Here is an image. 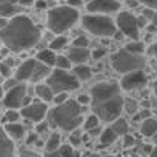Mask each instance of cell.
<instances>
[{
	"mask_svg": "<svg viewBox=\"0 0 157 157\" xmlns=\"http://www.w3.org/2000/svg\"><path fill=\"white\" fill-rule=\"evenodd\" d=\"M42 33L39 26L25 14H17L8 20V25L0 31V40L13 52L31 49L39 43Z\"/></svg>",
	"mask_w": 157,
	"mask_h": 157,
	"instance_id": "6da1fadb",
	"label": "cell"
},
{
	"mask_svg": "<svg viewBox=\"0 0 157 157\" xmlns=\"http://www.w3.org/2000/svg\"><path fill=\"white\" fill-rule=\"evenodd\" d=\"M90 96H91L93 113L100 119V122L108 123L120 117L125 99L120 93V85L117 82L96 83L91 88Z\"/></svg>",
	"mask_w": 157,
	"mask_h": 157,
	"instance_id": "7a4b0ae2",
	"label": "cell"
},
{
	"mask_svg": "<svg viewBox=\"0 0 157 157\" xmlns=\"http://www.w3.org/2000/svg\"><path fill=\"white\" fill-rule=\"evenodd\" d=\"M83 106L72 99H68L66 102L56 105L52 109L48 111L49 126L59 128L66 132L77 129L83 123Z\"/></svg>",
	"mask_w": 157,
	"mask_h": 157,
	"instance_id": "3957f363",
	"label": "cell"
},
{
	"mask_svg": "<svg viewBox=\"0 0 157 157\" xmlns=\"http://www.w3.org/2000/svg\"><path fill=\"white\" fill-rule=\"evenodd\" d=\"M78 17L80 16H78L77 8L66 3V5H60V6H54V8L48 10L46 25L51 33L63 34L77 23Z\"/></svg>",
	"mask_w": 157,
	"mask_h": 157,
	"instance_id": "277c9868",
	"label": "cell"
},
{
	"mask_svg": "<svg viewBox=\"0 0 157 157\" xmlns=\"http://www.w3.org/2000/svg\"><path fill=\"white\" fill-rule=\"evenodd\" d=\"M111 66L119 74H126L136 69H143L146 66V59L143 54H136L126 48L117 49L111 56Z\"/></svg>",
	"mask_w": 157,
	"mask_h": 157,
	"instance_id": "5b68a950",
	"label": "cell"
},
{
	"mask_svg": "<svg viewBox=\"0 0 157 157\" xmlns=\"http://www.w3.org/2000/svg\"><path fill=\"white\" fill-rule=\"evenodd\" d=\"M82 26L90 34L96 37H113L116 34V22L108 17V14L90 13L82 17Z\"/></svg>",
	"mask_w": 157,
	"mask_h": 157,
	"instance_id": "8992f818",
	"label": "cell"
},
{
	"mask_svg": "<svg viewBox=\"0 0 157 157\" xmlns=\"http://www.w3.org/2000/svg\"><path fill=\"white\" fill-rule=\"evenodd\" d=\"M51 72V66L39 62L37 59H28L22 62L16 69V78L19 82H34L39 83L46 78Z\"/></svg>",
	"mask_w": 157,
	"mask_h": 157,
	"instance_id": "52a82bcc",
	"label": "cell"
},
{
	"mask_svg": "<svg viewBox=\"0 0 157 157\" xmlns=\"http://www.w3.org/2000/svg\"><path fill=\"white\" fill-rule=\"evenodd\" d=\"M46 83L52 88L54 93H62V91H74L80 86L78 78L68 72V69H62V68H56L49 72V75L46 77Z\"/></svg>",
	"mask_w": 157,
	"mask_h": 157,
	"instance_id": "ba28073f",
	"label": "cell"
},
{
	"mask_svg": "<svg viewBox=\"0 0 157 157\" xmlns=\"http://www.w3.org/2000/svg\"><path fill=\"white\" fill-rule=\"evenodd\" d=\"M146 23L145 17H136L132 13L129 11H120L116 17V26L119 28V31L128 37L129 40L139 39L140 36V28Z\"/></svg>",
	"mask_w": 157,
	"mask_h": 157,
	"instance_id": "9c48e42d",
	"label": "cell"
},
{
	"mask_svg": "<svg viewBox=\"0 0 157 157\" xmlns=\"http://www.w3.org/2000/svg\"><path fill=\"white\" fill-rule=\"evenodd\" d=\"M148 85V75L143 69H136L123 74L120 80V88L123 91H140Z\"/></svg>",
	"mask_w": 157,
	"mask_h": 157,
	"instance_id": "30bf717a",
	"label": "cell"
},
{
	"mask_svg": "<svg viewBox=\"0 0 157 157\" xmlns=\"http://www.w3.org/2000/svg\"><path fill=\"white\" fill-rule=\"evenodd\" d=\"M48 103L43 102V100H33L31 103L22 106V117L26 119L28 122L31 123H37L40 120H43L46 116H48Z\"/></svg>",
	"mask_w": 157,
	"mask_h": 157,
	"instance_id": "8fae6325",
	"label": "cell"
},
{
	"mask_svg": "<svg viewBox=\"0 0 157 157\" xmlns=\"http://www.w3.org/2000/svg\"><path fill=\"white\" fill-rule=\"evenodd\" d=\"M26 94H28V88L23 82H20L16 86L6 90V93L3 94V99H2L5 108H14V109L22 108L23 106V99H25Z\"/></svg>",
	"mask_w": 157,
	"mask_h": 157,
	"instance_id": "7c38bea8",
	"label": "cell"
},
{
	"mask_svg": "<svg viewBox=\"0 0 157 157\" xmlns=\"http://www.w3.org/2000/svg\"><path fill=\"white\" fill-rule=\"evenodd\" d=\"M86 10L96 14H113L120 10V3L117 0H91L86 5Z\"/></svg>",
	"mask_w": 157,
	"mask_h": 157,
	"instance_id": "4fadbf2b",
	"label": "cell"
},
{
	"mask_svg": "<svg viewBox=\"0 0 157 157\" xmlns=\"http://www.w3.org/2000/svg\"><path fill=\"white\" fill-rule=\"evenodd\" d=\"M68 57H69L72 65L86 63L91 57V51L88 49V46H75V45H72L68 49Z\"/></svg>",
	"mask_w": 157,
	"mask_h": 157,
	"instance_id": "5bb4252c",
	"label": "cell"
},
{
	"mask_svg": "<svg viewBox=\"0 0 157 157\" xmlns=\"http://www.w3.org/2000/svg\"><path fill=\"white\" fill-rule=\"evenodd\" d=\"M14 154L13 139L6 134L5 128L0 126V157H10Z\"/></svg>",
	"mask_w": 157,
	"mask_h": 157,
	"instance_id": "9a60e30c",
	"label": "cell"
},
{
	"mask_svg": "<svg viewBox=\"0 0 157 157\" xmlns=\"http://www.w3.org/2000/svg\"><path fill=\"white\" fill-rule=\"evenodd\" d=\"M5 131L13 140H20L26 134V128L19 122H8L5 123Z\"/></svg>",
	"mask_w": 157,
	"mask_h": 157,
	"instance_id": "2e32d148",
	"label": "cell"
},
{
	"mask_svg": "<svg viewBox=\"0 0 157 157\" xmlns=\"http://www.w3.org/2000/svg\"><path fill=\"white\" fill-rule=\"evenodd\" d=\"M22 11V5L20 3H16V2H3L0 3V16L2 17H14L17 16L19 13Z\"/></svg>",
	"mask_w": 157,
	"mask_h": 157,
	"instance_id": "e0dca14e",
	"label": "cell"
},
{
	"mask_svg": "<svg viewBox=\"0 0 157 157\" xmlns=\"http://www.w3.org/2000/svg\"><path fill=\"white\" fill-rule=\"evenodd\" d=\"M36 96L40 99V100H43V102H46V103H49V102H52V99H54V91H52V88L48 85V83H37L36 85Z\"/></svg>",
	"mask_w": 157,
	"mask_h": 157,
	"instance_id": "ac0fdd59",
	"label": "cell"
},
{
	"mask_svg": "<svg viewBox=\"0 0 157 157\" xmlns=\"http://www.w3.org/2000/svg\"><path fill=\"white\" fill-rule=\"evenodd\" d=\"M140 132L142 136L145 137H152L155 132H157V120L154 117H146L142 120V125H140Z\"/></svg>",
	"mask_w": 157,
	"mask_h": 157,
	"instance_id": "d6986e66",
	"label": "cell"
},
{
	"mask_svg": "<svg viewBox=\"0 0 157 157\" xmlns=\"http://www.w3.org/2000/svg\"><path fill=\"white\" fill-rule=\"evenodd\" d=\"M72 74L78 78V82H86L93 77V69L86 63H80V65H74Z\"/></svg>",
	"mask_w": 157,
	"mask_h": 157,
	"instance_id": "ffe728a7",
	"label": "cell"
},
{
	"mask_svg": "<svg viewBox=\"0 0 157 157\" xmlns=\"http://www.w3.org/2000/svg\"><path fill=\"white\" fill-rule=\"evenodd\" d=\"M36 59H37L39 62L48 65V66H54L56 59H57V54H56L54 49H51V48H45V49H40V51L37 52Z\"/></svg>",
	"mask_w": 157,
	"mask_h": 157,
	"instance_id": "44dd1931",
	"label": "cell"
},
{
	"mask_svg": "<svg viewBox=\"0 0 157 157\" xmlns=\"http://www.w3.org/2000/svg\"><path fill=\"white\" fill-rule=\"evenodd\" d=\"M99 139H100V145L102 146H111L116 143V140L119 139L117 132L109 126V128H103L102 132L99 134Z\"/></svg>",
	"mask_w": 157,
	"mask_h": 157,
	"instance_id": "7402d4cb",
	"label": "cell"
},
{
	"mask_svg": "<svg viewBox=\"0 0 157 157\" xmlns=\"http://www.w3.org/2000/svg\"><path fill=\"white\" fill-rule=\"evenodd\" d=\"M62 145V136L59 132H51L46 143H45V149H46V154H51L54 152L59 146Z\"/></svg>",
	"mask_w": 157,
	"mask_h": 157,
	"instance_id": "603a6c76",
	"label": "cell"
},
{
	"mask_svg": "<svg viewBox=\"0 0 157 157\" xmlns=\"http://www.w3.org/2000/svg\"><path fill=\"white\" fill-rule=\"evenodd\" d=\"M111 123H113V125H111V128L117 132V136H119V137H120V136L123 137V136L128 132V129H129L128 122H126L125 119H122V117H117V119H116V120H113Z\"/></svg>",
	"mask_w": 157,
	"mask_h": 157,
	"instance_id": "cb8c5ba5",
	"label": "cell"
},
{
	"mask_svg": "<svg viewBox=\"0 0 157 157\" xmlns=\"http://www.w3.org/2000/svg\"><path fill=\"white\" fill-rule=\"evenodd\" d=\"M77 152L74 151V145L71 143H66V145H60L54 152H51L49 155H60V157H71V155H75Z\"/></svg>",
	"mask_w": 157,
	"mask_h": 157,
	"instance_id": "d4e9b609",
	"label": "cell"
},
{
	"mask_svg": "<svg viewBox=\"0 0 157 157\" xmlns=\"http://www.w3.org/2000/svg\"><path fill=\"white\" fill-rule=\"evenodd\" d=\"M66 45H68V39H66L65 36H62V34H57V36L49 42V48L54 49V51H62V49L66 48Z\"/></svg>",
	"mask_w": 157,
	"mask_h": 157,
	"instance_id": "484cf974",
	"label": "cell"
},
{
	"mask_svg": "<svg viewBox=\"0 0 157 157\" xmlns=\"http://www.w3.org/2000/svg\"><path fill=\"white\" fill-rule=\"evenodd\" d=\"M125 48L129 49V51H132V52H136V54H143V51H145V43H142L139 39H134V40H129Z\"/></svg>",
	"mask_w": 157,
	"mask_h": 157,
	"instance_id": "4316f807",
	"label": "cell"
},
{
	"mask_svg": "<svg viewBox=\"0 0 157 157\" xmlns=\"http://www.w3.org/2000/svg\"><path fill=\"white\" fill-rule=\"evenodd\" d=\"M123 109L129 114V116H134V114H137L139 113V103H137V100H134V99H125V102H123Z\"/></svg>",
	"mask_w": 157,
	"mask_h": 157,
	"instance_id": "83f0119b",
	"label": "cell"
},
{
	"mask_svg": "<svg viewBox=\"0 0 157 157\" xmlns=\"http://www.w3.org/2000/svg\"><path fill=\"white\" fill-rule=\"evenodd\" d=\"M100 125V119L93 113V114H90V116H86L85 117V120H83V128H85V131H90V129H93V128H96V126H99Z\"/></svg>",
	"mask_w": 157,
	"mask_h": 157,
	"instance_id": "f1b7e54d",
	"label": "cell"
},
{
	"mask_svg": "<svg viewBox=\"0 0 157 157\" xmlns=\"http://www.w3.org/2000/svg\"><path fill=\"white\" fill-rule=\"evenodd\" d=\"M143 17L152 25V29H157V10H145L143 11Z\"/></svg>",
	"mask_w": 157,
	"mask_h": 157,
	"instance_id": "f546056e",
	"label": "cell"
},
{
	"mask_svg": "<svg viewBox=\"0 0 157 157\" xmlns=\"http://www.w3.org/2000/svg\"><path fill=\"white\" fill-rule=\"evenodd\" d=\"M71 65H72V63H71V60H69L68 56H57L56 63H54L56 68H62V69H69Z\"/></svg>",
	"mask_w": 157,
	"mask_h": 157,
	"instance_id": "4dcf8cb0",
	"label": "cell"
},
{
	"mask_svg": "<svg viewBox=\"0 0 157 157\" xmlns=\"http://www.w3.org/2000/svg\"><path fill=\"white\" fill-rule=\"evenodd\" d=\"M20 117H22V114H20L17 109L8 108V111H6V114H5V117H3V122H5V123H8V122H19Z\"/></svg>",
	"mask_w": 157,
	"mask_h": 157,
	"instance_id": "1f68e13d",
	"label": "cell"
},
{
	"mask_svg": "<svg viewBox=\"0 0 157 157\" xmlns=\"http://www.w3.org/2000/svg\"><path fill=\"white\" fill-rule=\"evenodd\" d=\"M82 142H83V136L80 134V131H77V129L71 131V137H69V143L71 145L78 146V145H82Z\"/></svg>",
	"mask_w": 157,
	"mask_h": 157,
	"instance_id": "d6a6232c",
	"label": "cell"
},
{
	"mask_svg": "<svg viewBox=\"0 0 157 157\" xmlns=\"http://www.w3.org/2000/svg\"><path fill=\"white\" fill-rule=\"evenodd\" d=\"M26 145H28V146H34V145L42 146V142L39 140V132H37V131L28 134V137H26Z\"/></svg>",
	"mask_w": 157,
	"mask_h": 157,
	"instance_id": "836d02e7",
	"label": "cell"
},
{
	"mask_svg": "<svg viewBox=\"0 0 157 157\" xmlns=\"http://www.w3.org/2000/svg\"><path fill=\"white\" fill-rule=\"evenodd\" d=\"M72 45H75V46H90V39L86 36H83V34H78L74 39Z\"/></svg>",
	"mask_w": 157,
	"mask_h": 157,
	"instance_id": "e575fe53",
	"label": "cell"
},
{
	"mask_svg": "<svg viewBox=\"0 0 157 157\" xmlns=\"http://www.w3.org/2000/svg\"><path fill=\"white\" fill-rule=\"evenodd\" d=\"M68 99H69V94H68L66 91H62V93H56V94H54V99H52V102H54L56 105H60V103L66 102Z\"/></svg>",
	"mask_w": 157,
	"mask_h": 157,
	"instance_id": "d590c367",
	"label": "cell"
},
{
	"mask_svg": "<svg viewBox=\"0 0 157 157\" xmlns=\"http://www.w3.org/2000/svg\"><path fill=\"white\" fill-rule=\"evenodd\" d=\"M0 75L2 77H10L11 75V65L8 62H3V63H0Z\"/></svg>",
	"mask_w": 157,
	"mask_h": 157,
	"instance_id": "8d00e7d4",
	"label": "cell"
},
{
	"mask_svg": "<svg viewBox=\"0 0 157 157\" xmlns=\"http://www.w3.org/2000/svg\"><path fill=\"white\" fill-rule=\"evenodd\" d=\"M91 56H93L96 60H100V59H103V57L106 56V49H105V48H96V49L91 52Z\"/></svg>",
	"mask_w": 157,
	"mask_h": 157,
	"instance_id": "74e56055",
	"label": "cell"
},
{
	"mask_svg": "<svg viewBox=\"0 0 157 157\" xmlns=\"http://www.w3.org/2000/svg\"><path fill=\"white\" fill-rule=\"evenodd\" d=\"M48 128H49V122L40 120V122H37V128H36V131H37L39 134H43V132L48 131Z\"/></svg>",
	"mask_w": 157,
	"mask_h": 157,
	"instance_id": "f35d334b",
	"label": "cell"
},
{
	"mask_svg": "<svg viewBox=\"0 0 157 157\" xmlns=\"http://www.w3.org/2000/svg\"><path fill=\"white\" fill-rule=\"evenodd\" d=\"M17 83H20L19 80H17V78L16 77H6V80H5V83H3V88H5V91L6 90H10V88H13V86H16Z\"/></svg>",
	"mask_w": 157,
	"mask_h": 157,
	"instance_id": "ab89813d",
	"label": "cell"
},
{
	"mask_svg": "<svg viewBox=\"0 0 157 157\" xmlns=\"http://www.w3.org/2000/svg\"><path fill=\"white\" fill-rule=\"evenodd\" d=\"M77 102L80 103L82 106L83 105H91V96H88V94H80L77 97Z\"/></svg>",
	"mask_w": 157,
	"mask_h": 157,
	"instance_id": "60d3db41",
	"label": "cell"
},
{
	"mask_svg": "<svg viewBox=\"0 0 157 157\" xmlns=\"http://www.w3.org/2000/svg\"><path fill=\"white\" fill-rule=\"evenodd\" d=\"M134 143H136V137L126 132V134L123 136V145H125V146H134Z\"/></svg>",
	"mask_w": 157,
	"mask_h": 157,
	"instance_id": "b9f144b4",
	"label": "cell"
},
{
	"mask_svg": "<svg viewBox=\"0 0 157 157\" xmlns=\"http://www.w3.org/2000/svg\"><path fill=\"white\" fill-rule=\"evenodd\" d=\"M140 3H143L146 8L157 10V0H140Z\"/></svg>",
	"mask_w": 157,
	"mask_h": 157,
	"instance_id": "7bdbcfd3",
	"label": "cell"
},
{
	"mask_svg": "<svg viewBox=\"0 0 157 157\" xmlns=\"http://www.w3.org/2000/svg\"><path fill=\"white\" fill-rule=\"evenodd\" d=\"M68 5H71L74 8H80L82 6V0H68Z\"/></svg>",
	"mask_w": 157,
	"mask_h": 157,
	"instance_id": "ee69618b",
	"label": "cell"
},
{
	"mask_svg": "<svg viewBox=\"0 0 157 157\" xmlns=\"http://www.w3.org/2000/svg\"><path fill=\"white\" fill-rule=\"evenodd\" d=\"M48 6V3L45 2V0H37L36 2V8H39V10H45Z\"/></svg>",
	"mask_w": 157,
	"mask_h": 157,
	"instance_id": "f6af8a7d",
	"label": "cell"
},
{
	"mask_svg": "<svg viewBox=\"0 0 157 157\" xmlns=\"http://www.w3.org/2000/svg\"><path fill=\"white\" fill-rule=\"evenodd\" d=\"M8 25V20H6V17H2V16H0V31H2L5 26Z\"/></svg>",
	"mask_w": 157,
	"mask_h": 157,
	"instance_id": "bcb514c9",
	"label": "cell"
},
{
	"mask_svg": "<svg viewBox=\"0 0 157 157\" xmlns=\"http://www.w3.org/2000/svg\"><path fill=\"white\" fill-rule=\"evenodd\" d=\"M149 155H151V157H157V145H152V146H151Z\"/></svg>",
	"mask_w": 157,
	"mask_h": 157,
	"instance_id": "7dc6e473",
	"label": "cell"
},
{
	"mask_svg": "<svg viewBox=\"0 0 157 157\" xmlns=\"http://www.w3.org/2000/svg\"><path fill=\"white\" fill-rule=\"evenodd\" d=\"M139 2H140V0H128V6L129 8H136L139 5Z\"/></svg>",
	"mask_w": 157,
	"mask_h": 157,
	"instance_id": "c3c4849f",
	"label": "cell"
},
{
	"mask_svg": "<svg viewBox=\"0 0 157 157\" xmlns=\"http://www.w3.org/2000/svg\"><path fill=\"white\" fill-rule=\"evenodd\" d=\"M151 54H152V56H154V59L157 60V42L152 45V48H151Z\"/></svg>",
	"mask_w": 157,
	"mask_h": 157,
	"instance_id": "681fc988",
	"label": "cell"
},
{
	"mask_svg": "<svg viewBox=\"0 0 157 157\" xmlns=\"http://www.w3.org/2000/svg\"><path fill=\"white\" fill-rule=\"evenodd\" d=\"M3 91H5V88H3V83H2V75H0V100L3 99Z\"/></svg>",
	"mask_w": 157,
	"mask_h": 157,
	"instance_id": "f907efd6",
	"label": "cell"
},
{
	"mask_svg": "<svg viewBox=\"0 0 157 157\" xmlns=\"http://www.w3.org/2000/svg\"><path fill=\"white\" fill-rule=\"evenodd\" d=\"M20 154H22V155H26V154H28V155H34L36 152H34V151H26V149H23V151H20Z\"/></svg>",
	"mask_w": 157,
	"mask_h": 157,
	"instance_id": "816d5d0a",
	"label": "cell"
},
{
	"mask_svg": "<svg viewBox=\"0 0 157 157\" xmlns=\"http://www.w3.org/2000/svg\"><path fill=\"white\" fill-rule=\"evenodd\" d=\"M152 90H154V94H155V97H157V80L154 82V85H152Z\"/></svg>",
	"mask_w": 157,
	"mask_h": 157,
	"instance_id": "f5cc1de1",
	"label": "cell"
},
{
	"mask_svg": "<svg viewBox=\"0 0 157 157\" xmlns=\"http://www.w3.org/2000/svg\"><path fill=\"white\" fill-rule=\"evenodd\" d=\"M3 2H16V3H19L20 0H0V3H3Z\"/></svg>",
	"mask_w": 157,
	"mask_h": 157,
	"instance_id": "db71d44e",
	"label": "cell"
},
{
	"mask_svg": "<svg viewBox=\"0 0 157 157\" xmlns=\"http://www.w3.org/2000/svg\"><path fill=\"white\" fill-rule=\"evenodd\" d=\"M151 139H152V142H154V145H157V132H155V134H154V136H152Z\"/></svg>",
	"mask_w": 157,
	"mask_h": 157,
	"instance_id": "11a10c76",
	"label": "cell"
},
{
	"mask_svg": "<svg viewBox=\"0 0 157 157\" xmlns=\"http://www.w3.org/2000/svg\"><path fill=\"white\" fill-rule=\"evenodd\" d=\"M0 43H2V40H0Z\"/></svg>",
	"mask_w": 157,
	"mask_h": 157,
	"instance_id": "9f6ffc18",
	"label": "cell"
}]
</instances>
